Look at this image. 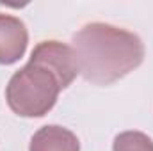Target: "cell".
<instances>
[{"label":"cell","mask_w":153,"mask_h":151,"mask_svg":"<svg viewBox=\"0 0 153 151\" xmlns=\"http://www.w3.org/2000/svg\"><path fill=\"white\" fill-rule=\"evenodd\" d=\"M73 52L78 73L96 85L117 82L144 59L141 38L109 23L84 25L73 36Z\"/></svg>","instance_id":"obj_1"},{"label":"cell","mask_w":153,"mask_h":151,"mask_svg":"<svg viewBox=\"0 0 153 151\" xmlns=\"http://www.w3.org/2000/svg\"><path fill=\"white\" fill-rule=\"evenodd\" d=\"M62 89L64 85L55 71L30 57L22 70L11 76L5 100L9 109L22 117H43L53 109Z\"/></svg>","instance_id":"obj_2"},{"label":"cell","mask_w":153,"mask_h":151,"mask_svg":"<svg viewBox=\"0 0 153 151\" xmlns=\"http://www.w3.org/2000/svg\"><path fill=\"white\" fill-rule=\"evenodd\" d=\"M32 59L46 64L55 75L61 78L64 89L75 80L78 75V64L76 55L71 46L59 43V41H41L38 46L32 50Z\"/></svg>","instance_id":"obj_3"},{"label":"cell","mask_w":153,"mask_h":151,"mask_svg":"<svg viewBox=\"0 0 153 151\" xmlns=\"http://www.w3.org/2000/svg\"><path fill=\"white\" fill-rule=\"evenodd\" d=\"M29 32L25 23L11 14H0V64L20 61L27 50Z\"/></svg>","instance_id":"obj_4"},{"label":"cell","mask_w":153,"mask_h":151,"mask_svg":"<svg viewBox=\"0 0 153 151\" xmlns=\"http://www.w3.org/2000/svg\"><path fill=\"white\" fill-rule=\"evenodd\" d=\"M29 151H80V142L68 128L48 124L34 133Z\"/></svg>","instance_id":"obj_5"},{"label":"cell","mask_w":153,"mask_h":151,"mask_svg":"<svg viewBox=\"0 0 153 151\" xmlns=\"http://www.w3.org/2000/svg\"><path fill=\"white\" fill-rule=\"evenodd\" d=\"M114 151H153V141L143 132H123L116 135Z\"/></svg>","instance_id":"obj_6"}]
</instances>
